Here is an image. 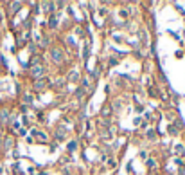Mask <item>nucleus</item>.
Listing matches in <instances>:
<instances>
[]
</instances>
